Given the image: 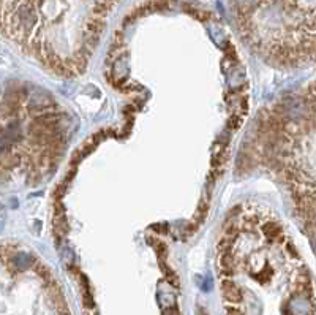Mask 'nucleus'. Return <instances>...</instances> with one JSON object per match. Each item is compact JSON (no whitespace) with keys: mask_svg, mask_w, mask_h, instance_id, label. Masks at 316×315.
<instances>
[{"mask_svg":"<svg viewBox=\"0 0 316 315\" xmlns=\"http://www.w3.org/2000/svg\"><path fill=\"white\" fill-rule=\"evenodd\" d=\"M104 27H106V24H104V19H101V17H95V16L89 17L84 24V33H82L84 46L94 49L100 42V35L104 30Z\"/></svg>","mask_w":316,"mask_h":315,"instance_id":"nucleus-1","label":"nucleus"},{"mask_svg":"<svg viewBox=\"0 0 316 315\" xmlns=\"http://www.w3.org/2000/svg\"><path fill=\"white\" fill-rule=\"evenodd\" d=\"M221 294L223 298H225L228 303H233V304H237L242 301V290H240L233 281L229 279H225L221 282Z\"/></svg>","mask_w":316,"mask_h":315,"instance_id":"nucleus-2","label":"nucleus"},{"mask_svg":"<svg viewBox=\"0 0 316 315\" xmlns=\"http://www.w3.org/2000/svg\"><path fill=\"white\" fill-rule=\"evenodd\" d=\"M263 233L264 236L270 241V243H283L285 241V234H283V228L278 222H266L263 225Z\"/></svg>","mask_w":316,"mask_h":315,"instance_id":"nucleus-3","label":"nucleus"},{"mask_svg":"<svg viewBox=\"0 0 316 315\" xmlns=\"http://www.w3.org/2000/svg\"><path fill=\"white\" fill-rule=\"evenodd\" d=\"M305 27L307 29H311V30H316V13H313L308 19L305 21Z\"/></svg>","mask_w":316,"mask_h":315,"instance_id":"nucleus-4","label":"nucleus"},{"mask_svg":"<svg viewBox=\"0 0 316 315\" xmlns=\"http://www.w3.org/2000/svg\"><path fill=\"white\" fill-rule=\"evenodd\" d=\"M163 315H179V310H177V307L176 306H171V307H168L164 310V313Z\"/></svg>","mask_w":316,"mask_h":315,"instance_id":"nucleus-5","label":"nucleus"},{"mask_svg":"<svg viewBox=\"0 0 316 315\" xmlns=\"http://www.w3.org/2000/svg\"><path fill=\"white\" fill-rule=\"evenodd\" d=\"M308 92H310L311 95H314V97H316V81H314V83H311V86L308 87Z\"/></svg>","mask_w":316,"mask_h":315,"instance_id":"nucleus-6","label":"nucleus"},{"mask_svg":"<svg viewBox=\"0 0 316 315\" xmlns=\"http://www.w3.org/2000/svg\"><path fill=\"white\" fill-rule=\"evenodd\" d=\"M198 315H207V313H206V312H204L202 309H199V310H198Z\"/></svg>","mask_w":316,"mask_h":315,"instance_id":"nucleus-7","label":"nucleus"}]
</instances>
